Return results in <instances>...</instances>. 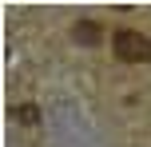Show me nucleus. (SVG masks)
Wrapping results in <instances>:
<instances>
[{
    "mask_svg": "<svg viewBox=\"0 0 151 147\" xmlns=\"http://www.w3.org/2000/svg\"><path fill=\"white\" fill-rule=\"evenodd\" d=\"M111 48H115V56L123 64H147L151 60V36H143L135 28H115Z\"/></svg>",
    "mask_w": 151,
    "mask_h": 147,
    "instance_id": "nucleus-1",
    "label": "nucleus"
},
{
    "mask_svg": "<svg viewBox=\"0 0 151 147\" xmlns=\"http://www.w3.org/2000/svg\"><path fill=\"white\" fill-rule=\"evenodd\" d=\"M72 36L80 40V44H96V40H99V28H96L91 20H83V24H76V32H72Z\"/></svg>",
    "mask_w": 151,
    "mask_h": 147,
    "instance_id": "nucleus-2",
    "label": "nucleus"
}]
</instances>
